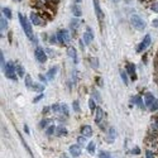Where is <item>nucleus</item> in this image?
Returning <instances> with one entry per match:
<instances>
[{
    "mask_svg": "<svg viewBox=\"0 0 158 158\" xmlns=\"http://www.w3.org/2000/svg\"><path fill=\"white\" fill-rule=\"evenodd\" d=\"M18 18H19L20 25H22L23 31H24V33H25V36H27L29 39L32 41V38H33L34 36H33V31H32V23H31V20H28V19L22 14V13H19V14H18Z\"/></svg>",
    "mask_w": 158,
    "mask_h": 158,
    "instance_id": "1",
    "label": "nucleus"
},
{
    "mask_svg": "<svg viewBox=\"0 0 158 158\" xmlns=\"http://www.w3.org/2000/svg\"><path fill=\"white\" fill-rule=\"evenodd\" d=\"M5 76L9 80H13V81H16L18 80V74H16V66L14 65L13 62H8L6 66H5Z\"/></svg>",
    "mask_w": 158,
    "mask_h": 158,
    "instance_id": "2",
    "label": "nucleus"
},
{
    "mask_svg": "<svg viewBox=\"0 0 158 158\" xmlns=\"http://www.w3.org/2000/svg\"><path fill=\"white\" fill-rule=\"evenodd\" d=\"M56 34H57V39H58L59 43H62V44H65V46L71 43L70 33H68V31H66V29H59Z\"/></svg>",
    "mask_w": 158,
    "mask_h": 158,
    "instance_id": "3",
    "label": "nucleus"
},
{
    "mask_svg": "<svg viewBox=\"0 0 158 158\" xmlns=\"http://www.w3.org/2000/svg\"><path fill=\"white\" fill-rule=\"evenodd\" d=\"M130 24L133 25L135 29H138V31H143V29L146 28V25H147L146 22H144V20L137 14L130 16Z\"/></svg>",
    "mask_w": 158,
    "mask_h": 158,
    "instance_id": "4",
    "label": "nucleus"
},
{
    "mask_svg": "<svg viewBox=\"0 0 158 158\" xmlns=\"http://www.w3.org/2000/svg\"><path fill=\"white\" fill-rule=\"evenodd\" d=\"M29 20H31V23L33 25H42V24H44V18L42 15L38 14V13H36V11H32L31 14H29Z\"/></svg>",
    "mask_w": 158,
    "mask_h": 158,
    "instance_id": "5",
    "label": "nucleus"
},
{
    "mask_svg": "<svg viewBox=\"0 0 158 158\" xmlns=\"http://www.w3.org/2000/svg\"><path fill=\"white\" fill-rule=\"evenodd\" d=\"M94 3V10H95V14H96V18L100 23V27L102 24V20H104V14H102V10H101V6H100V1L99 0H92Z\"/></svg>",
    "mask_w": 158,
    "mask_h": 158,
    "instance_id": "6",
    "label": "nucleus"
},
{
    "mask_svg": "<svg viewBox=\"0 0 158 158\" xmlns=\"http://www.w3.org/2000/svg\"><path fill=\"white\" fill-rule=\"evenodd\" d=\"M34 56H36L37 61L39 63H44L47 61V53L46 49H43L42 47H37L36 51H34Z\"/></svg>",
    "mask_w": 158,
    "mask_h": 158,
    "instance_id": "7",
    "label": "nucleus"
},
{
    "mask_svg": "<svg viewBox=\"0 0 158 158\" xmlns=\"http://www.w3.org/2000/svg\"><path fill=\"white\" fill-rule=\"evenodd\" d=\"M149 44H151V36L147 34V36L144 37V39L138 44V47H137V52L140 53V52H143V51H146Z\"/></svg>",
    "mask_w": 158,
    "mask_h": 158,
    "instance_id": "8",
    "label": "nucleus"
},
{
    "mask_svg": "<svg viewBox=\"0 0 158 158\" xmlns=\"http://www.w3.org/2000/svg\"><path fill=\"white\" fill-rule=\"evenodd\" d=\"M82 41L85 42V44H87V46L91 44V42L94 41V32L90 27H87L86 31H85L84 36H82Z\"/></svg>",
    "mask_w": 158,
    "mask_h": 158,
    "instance_id": "9",
    "label": "nucleus"
},
{
    "mask_svg": "<svg viewBox=\"0 0 158 158\" xmlns=\"http://www.w3.org/2000/svg\"><path fill=\"white\" fill-rule=\"evenodd\" d=\"M125 70H127V74L130 75V77L135 80L137 79V74H135V66L134 63H127L125 65Z\"/></svg>",
    "mask_w": 158,
    "mask_h": 158,
    "instance_id": "10",
    "label": "nucleus"
},
{
    "mask_svg": "<svg viewBox=\"0 0 158 158\" xmlns=\"http://www.w3.org/2000/svg\"><path fill=\"white\" fill-rule=\"evenodd\" d=\"M70 154L74 158L80 157V154H81V146L80 144H74V146L70 147Z\"/></svg>",
    "mask_w": 158,
    "mask_h": 158,
    "instance_id": "11",
    "label": "nucleus"
},
{
    "mask_svg": "<svg viewBox=\"0 0 158 158\" xmlns=\"http://www.w3.org/2000/svg\"><path fill=\"white\" fill-rule=\"evenodd\" d=\"M102 119H104V110H102L101 108H96V110H95V123L100 125Z\"/></svg>",
    "mask_w": 158,
    "mask_h": 158,
    "instance_id": "12",
    "label": "nucleus"
},
{
    "mask_svg": "<svg viewBox=\"0 0 158 158\" xmlns=\"http://www.w3.org/2000/svg\"><path fill=\"white\" fill-rule=\"evenodd\" d=\"M154 99H156V97L153 96L151 92H146V94H144V104H146L147 108H149V106H151V104H152L153 101H154Z\"/></svg>",
    "mask_w": 158,
    "mask_h": 158,
    "instance_id": "13",
    "label": "nucleus"
},
{
    "mask_svg": "<svg viewBox=\"0 0 158 158\" xmlns=\"http://www.w3.org/2000/svg\"><path fill=\"white\" fill-rule=\"evenodd\" d=\"M132 102H133V104H135V105H138L140 109H144V108H146V104H144V102H143L142 96H139V95L134 96L133 99H132Z\"/></svg>",
    "mask_w": 158,
    "mask_h": 158,
    "instance_id": "14",
    "label": "nucleus"
},
{
    "mask_svg": "<svg viewBox=\"0 0 158 158\" xmlns=\"http://www.w3.org/2000/svg\"><path fill=\"white\" fill-rule=\"evenodd\" d=\"M81 133H82V135L86 137V138L87 137H91L92 135V128L90 125H84L81 128Z\"/></svg>",
    "mask_w": 158,
    "mask_h": 158,
    "instance_id": "15",
    "label": "nucleus"
},
{
    "mask_svg": "<svg viewBox=\"0 0 158 158\" xmlns=\"http://www.w3.org/2000/svg\"><path fill=\"white\" fill-rule=\"evenodd\" d=\"M67 54H68V56H70L72 59H74L75 63H77V52H76V49L74 48V47H70V48H68Z\"/></svg>",
    "mask_w": 158,
    "mask_h": 158,
    "instance_id": "16",
    "label": "nucleus"
},
{
    "mask_svg": "<svg viewBox=\"0 0 158 158\" xmlns=\"http://www.w3.org/2000/svg\"><path fill=\"white\" fill-rule=\"evenodd\" d=\"M115 137H117V133H115V129L114 128H110L109 132H108V137H106V140H108L109 143H113Z\"/></svg>",
    "mask_w": 158,
    "mask_h": 158,
    "instance_id": "17",
    "label": "nucleus"
},
{
    "mask_svg": "<svg viewBox=\"0 0 158 158\" xmlns=\"http://www.w3.org/2000/svg\"><path fill=\"white\" fill-rule=\"evenodd\" d=\"M31 90L36 91V92H43V91H44V85H41V84H37V82H33Z\"/></svg>",
    "mask_w": 158,
    "mask_h": 158,
    "instance_id": "18",
    "label": "nucleus"
},
{
    "mask_svg": "<svg viewBox=\"0 0 158 158\" xmlns=\"http://www.w3.org/2000/svg\"><path fill=\"white\" fill-rule=\"evenodd\" d=\"M57 70H58L57 66H54V67L51 68V70L47 72V79H48V80H53V77H54V76H56V74H57Z\"/></svg>",
    "mask_w": 158,
    "mask_h": 158,
    "instance_id": "19",
    "label": "nucleus"
},
{
    "mask_svg": "<svg viewBox=\"0 0 158 158\" xmlns=\"http://www.w3.org/2000/svg\"><path fill=\"white\" fill-rule=\"evenodd\" d=\"M0 29H1V33L8 29V18H4L3 15L0 18Z\"/></svg>",
    "mask_w": 158,
    "mask_h": 158,
    "instance_id": "20",
    "label": "nucleus"
},
{
    "mask_svg": "<svg viewBox=\"0 0 158 158\" xmlns=\"http://www.w3.org/2000/svg\"><path fill=\"white\" fill-rule=\"evenodd\" d=\"M56 134L58 137H62V135H66L67 134V129L65 127H62V125H59L58 128H56Z\"/></svg>",
    "mask_w": 158,
    "mask_h": 158,
    "instance_id": "21",
    "label": "nucleus"
},
{
    "mask_svg": "<svg viewBox=\"0 0 158 158\" xmlns=\"http://www.w3.org/2000/svg\"><path fill=\"white\" fill-rule=\"evenodd\" d=\"M72 14H74V16H76V18H80L81 15H82V11H81V8L75 5L74 8H72Z\"/></svg>",
    "mask_w": 158,
    "mask_h": 158,
    "instance_id": "22",
    "label": "nucleus"
},
{
    "mask_svg": "<svg viewBox=\"0 0 158 158\" xmlns=\"http://www.w3.org/2000/svg\"><path fill=\"white\" fill-rule=\"evenodd\" d=\"M1 13H3L4 15H5V18H8V19H11V16H13V13H11V10L9 9V8H6V6L1 8Z\"/></svg>",
    "mask_w": 158,
    "mask_h": 158,
    "instance_id": "23",
    "label": "nucleus"
},
{
    "mask_svg": "<svg viewBox=\"0 0 158 158\" xmlns=\"http://www.w3.org/2000/svg\"><path fill=\"white\" fill-rule=\"evenodd\" d=\"M16 74H18L19 77H23V76L25 75V70H24V67L22 65H16Z\"/></svg>",
    "mask_w": 158,
    "mask_h": 158,
    "instance_id": "24",
    "label": "nucleus"
},
{
    "mask_svg": "<svg viewBox=\"0 0 158 158\" xmlns=\"http://www.w3.org/2000/svg\"><path fill=\"white\" fill-rule=\"evenodd\" d=\"M95 148H96L95 142H90V143L87 144V152L90 153V154H94V152H95Z\"/></svg>",
    "mask_w": 158,
    "mask_h": 158,
    "instance_id": "25",
    "label": "nucleus"
},
{
    "mask_svg": "<svg viewBox=\"0 0 158 158\" xmlns=\"http://www.w3.org/2000/svg\"><path fill=\"white\" fill-rule=\"evenodd\" d=\"M89 108H90V110L91 112H95L96 110V102H95V99H94V97H91L90 100H89Z\"/></svg>",
    "mask_w": 158,
    "mask_h": 158,
    "instance_id": "26",
    "label": "nucleus"
},
{
    "mask_svg": "<svg viewBox=\"0 0 158 158\" xmlns=\"http://www.w3.org/2000/svg\"><path fill=\"white\" fill-rule=\"evenodd\" d=\"M148 109L151 110V112H157V110H158V99H154V101L152 102L151 106H149Z\"/></svg>",
    "mask_w": 158,
    "mask_h": 158,
    "instance_id": "27",
    "label": "nucleus"
},
{
    "mask_svg": "<svg viewBox=\"0 0 158 158\" xmlns=\"http://www.w3.org/2000/svg\"><path fill=\"white\" fill-rule=\"evenodd\" d=\"M152 132L158 133V118H156V119H153L152 120Z\"/></svg>",
    "mask_w": 158,
    "mask_h": 158,
    "instance_id": "28",
    "label": "nucleus"
},
{
    "mask_svg": "<svg viewBox=\"0 0 158 158\" xmlns=\"http://www.w3.org/2000/svg\"><path fill=\"white\" fill-rule=\"evenodd\" d=\"M32 85H33L32 77L29 75H25V86H27L28 89H32Z\"/></svg>",
    "mask_w": 158,
    "mask_h": 158,
    "instance_id": "29",
    "label": "nucleus"
},
{
    "mask_svg": "<svg viewBox=\"0 0 158 158\" xmlns=\"http://www.w3.org/2000/svg\"><path fill=\"white\" fill-rule=\"evenodd\" d=\"M79 25H80V20H79V19H74V20L71 22L70 27H71V29H74V31H76V29L79 28Z\"/></svg>",
    "mask_w": 158,
    "mask_h": 158,
    "instance_id": "30",
    "label": "nucleus"
},
{
    "mask_svg": "<svg viewBox=\"0 0 158 158\" xmlns=\"http://www.w3.org/2000/svg\"><path fill=\"white\" fill-rule=\"evenodd\" d=\"M51 108H52V113H56V114L61 113V104H53Z\"/></svg>",
    "mask_w": 158,
    "mask_h": 158,
    "instance_id": "31",
    "label": "nucleus"
},
{
    "mask_svg": "<svg viewBox=\"0 0 158 158\" xmlns=\"http://www.w3.org/2000/svg\"><path fill=\"white\" fill-rule=\"evenodd\" d=\"M54 133H56V127H54V125H51V127L47 128V132H46L47 135H52Z\"/></svg>",
    "mask_w": 158,
    "mask_h": 158,
    "instance_id": "32",
    "label": "nucleus"
},
{
    "mask_svg": "<svg viewBox=\"0 0 158 158\" xmlns=\"http://www.w3.org/2000/svg\"><path fill=\"white\" fill-rule=\"evenodd\" d=\"M120 76H122V80L124 81L125 85L129 84V80H128V74H127V72H124V71L122 70V71H120Z\"/></svg>",
    "mask_w": 158,
    "mask_h": 158,
    "instance_id": "33",
    "label": "nucleus"
},
{
    "mask_svg": "<svg viewBox=\"0 0 158 158\" xmlns=\"http://www.w3.org/2000/svg\"><path fill=\"white\" fill-rule=\"evenodd\" d=\"M72 109H74V112H76V113H80L81 112V108H80L79 101H74V102H72Z\"/></svg>",
    "mask_w": 158,
    "mask_h": 158,
    "instance_id": "34",
    "label": "nucleus"
},
{
    "mask_svg": "<svg viewBox=\"0 0 158 158\" xmlns=\"http://www.w3.org/2000/svg\"><path fill=\"white\" fill-rule=\"evenodd\" d=\"M85 143H86V137H85V135H80L77 138V144H80V146L82 147V146H85Z\"/></svg>",
    "mask_w": 158,
    "mask_h": 158,
    "instance_id": "35",
    "label": "nucleus"
},
{
    "mask_svg": "<svg viewBox=\"0 0 158 158\" xmlns=\"http://www.w3.org/2000/svg\"><path fill=\"white\" fill-rule=\"evenodd\" d=\"M0 63H1V70L4 68L5 70V66H6V62H5V58H4V54H3V51L0 52Z\"/></svg>",
    "mask_w": 158,
    "mask_h": 158,
    "instance_id": "36",
    "label": "nucleus"
},
{
    "mask_svg": "<svg viewBox=\"0 0 158 158\" xmlns=\"http://www.w3.org/2000/svg\"><path fill=\"white\" fill-rule=\"evenodd\" d=\"M61 113L65 114V117L68 115V106L66 104H61Z\"/></svg>",
    "mask_w": 158,
    "mask_h": 158,
    "instance_id": "37",
    "label": "nucleus"
},
{
    "mask_svg": "<svg viewBox=\"0 0 158 158\" xmlns=\"http://www.w3.org/2000/svg\"><path fill=\"white\" fill-rule=\"evenodd\" d=\"M19 137H20V140H22V144H23V146L25 147V149H27V151H28V153H29V154H31V157L33 158V154H32V152H31V149H29V147L27 146V143H25V140L22 138V135H20V134H19Z\"/></svg>",
    "mask_w": 158,
    "mask_h": 158,
    "instance_id": "38",
    "label": "nucleus"
},
{
    "mask_svg": "<svg viewBox=\"0 0 158 158\" xmlns=\"http://www.w3.org/2000/svg\"><path fill=\"white\" fill-rule=\"evenodd\" d=\"M146 158H156L154 152L151 151V149H148V151H146Z\"/></svg>",
    "mask_w": 158,
    "mask_h": 158,
    "instance_id": "39",
    "label": "nucleus"
},
{
    "mask_svg": "<svg viewBox=\"0 0 158 158\" xmlns=\"http://www.w3.org/2000/svg\"><path fill=\"white\" fill-rule=\"evenodd\" d=\"M57 34H53V36H51L49 37V43H52V44H56L57 43Z\"/></svg>",
    "mask_w": 158,
    "mask_h": 158,
    "instance_id": "40",
    "label": "nucleus"
},
{
    "mask_svg": "<svg viewBox=\"0 0 158 158\" xmlns=\"http://www.w3.org/2000/svg\"><path fill=\"white\" fill-rule=\"evenodd\" d=\"M43 97H44V95H43V94H41V95H38L37 97H34V99H33V102H34V104H37V102H39L42 99H43Z\"/></svg>",
    "mask_w": 158,
    "mask_h": 158,
    "instance_id": "41",
    "label": "nucleus"
},
{
    "mask_svg": "<svg viewBox=\"0 0 158 158\" xmlns=\"http://www.w3.org/2000/svg\"><path fill=\"white\" fill-rule=\"evenodd\" d=\"M48 124H49V120H48V119H43V120L41 122L39 127H41V128H46V127L48 125Z\"/></svg>",
    "mask_w": 158,
    "mask_h": 158,
    "instance_id": "42",
    "label": "nucleus"
},
{
    "mask_svg": "<svg viewBox=\"0 0 158 158\" xmlns=\"http://www.w3.org/2000/svg\"><path fill=\"white\" fill-rule=\"evenodd\" d=\"M151 9H152V11L158 13V1H156V3L152 4V5H151Z\"/></svg>",
    "mask_w": 158,
    "mask_h": 158,
    "instance_id": "43",
    "label": "nucleus"
},
{
    "mask_svg": "<svg viewBox=\"0 0 158 158\" xmlns=\"http://www.w3.org/2000/svg\"><path fill=\"white\" fill-rule=\"evenodd\" d=\"M38 79H39L41 81H43V82H47V80H48V79H47V76L42 75V74H39V75H38Z\"/></svg>",
    "mask_w": 158,
    "mask_h": 158,
    "instance_id": "44",
    "label": "nucleus"
},
{
    "mask_svg": "<svg viewBox=\"0 0 158 158\" xmlns=\"http://www.w3.org/2000/svg\"><path fill=\"white\" fill-rule=\"evenodd\" d=\"M46 53L48 54V56H51V57H53L54 56V52L51 48H46Z\"/></svg>",
    "mask_w": 158,
    "mask_h": 158,
    "instance_id": "45",
    "label": "nucleus"
},
{
    "mask_svg": "<svg viewBox=\"0 0 158 158\" xmlns=\"http://www.w3.org/2000/svg\"><path fill=\"white\" fill-rule=\"evenodd\" d=\"M91 66L97 68V58H91Z\"/></svg>",
    "mask_w": 158,
    "mask_h": 158,
    "instance_id": "46",
    "label": "nucleus"
},
{
    "mask_svg": "<svg viewBox=\"0 0 158 158\" xmlns=\"http://www.w3.org/2000/svg\"><path fill=\"white\" fill-rule=\"evenodd\" d=\"M49 110H52V108H51V106H46V108L43 109V114H48Z\"/></svg>",
    "mask_w": 158,
    "mask_h": 158,
    "instance_id": "47",
    "label": "nucleus"
},
{
    "mask_svg": "<svg viewBox=\"0 0 158 158\" xmlns=\"http://www.w3.org/2000/svg\"><path fill=\"white\" fill-rule=\"evenodd\" d=\"M99 157H100V158H109V156H108V153H105V152H101Z\"/></svg>",
    "mask_w": 158,
    "mask_h": 158,
    "instance_id": "48",
    "label": "nucleus"
},
{
    "mask_svg": "<svg viewBox=\"0 0 158 158\" xmlns=\"http://www.w3.org/2000/svg\"><path fill=\"white\" fill-rule=\"evenodd\" d=\"M152 25H153V27H156V28H158V19H153Z\"/></svg>",
    "mask_w": 158,
    "mask_h": 158,
    "instance_id": "49",
    "label": "nucleus"
},
{
    "mask_svg": "<svg viewBox=\"0 0 158 158\" xmlns=\"http://www.w3.org/2000/svg\"><path fill=\"white\" fill-rule=\"evenodd\" d=\"M132 153H135V154H138V153H139V148H138V147L133 148V152H132Z\"/></svg>",
    "mask_w": 158,
    "mask_h": 158,
    "instance_id": "50",
    "label": "nucleus"
},
{
    "mask_svg": "<svg viewBox=\"0 0 158 158\" xmlns=\"http://www.w3.org/2000/svg\"><path fill=\"white\" fill-rule=\"evenodd\" d=\"M94 96H95V97H96V99H97V100H99V101H100V95H99V94H97L96 91H94Z\"/></svg>",
    "mask_w": 158,
    "mask_h": 158,
    "instance_id": "51",
    "label": "nucleus"
},
{
    "mask_svg": "<svg viewBox=\"0 0 158 158\" xmlns=\"http://www.w3.org/2000/svg\"><path fill=\"white\" fill-rule=\"evenodd\" d=\"M24 130H25V133H27V134H29V128H28V125H27V124L24 125Z\"/></svg>",
    "mask_w": 158,
    "mask_h": 158,
    "instance_id": "52",
    "label": "nucleus"
},
{
    "mask_svg": "<svg viewBox=\"0 0 158 158\" xmlns=\"http://www.w3.org/2000/svg\"><path fill=\"white\" fill-rule=\"evenodd\" d=\"M47 1H49V3H58V0H47Z\"/></svg>",
    "mask_w": 158,
    "mask_h": 158,
    "instance_id": "53",
    "label": "nucleus"
},
{
    "mask_svg": "<svg viewBox=\"0 0 158 158\" xmlns=\"http://www.w3.org/2000/svg\"><path fill=\"white\" fill-rule=\"evenodd\" d=\"M75 1H76V3H77V4H80L81 1H82V0H75Z\"/></svg>",
    "mask_w": 158,
    "mask_h": 158,
    "instance_id": "54",
    "label": "nucleus"
},
{
    "mask_svg": "<svg viewBox=\"0 0 158 158\" xmlns=\"http://www.w3.org/2000/svg\"><path fill=\"white\" fill-rule=\"evenodd\" d=\"M63 158H67V157H65V156H63Z\"/></svg>",
    "mask_w": 158,
    "mask_h": 158,
    "instance_id": "55",
    "label": "nucleus"
},
{
    "mask_svg": "<svg viewBox=\"0 0 158 158\" xmlns=\"http://www.w3.org/2000/svg\"><path fill=\"white\" fill-rule=\"evenodd\" d=\"M18 1H22V0H18Z\"/></svg>",
    "mask_w": 158,
    "mask_h": 158,
    "instance_id": "56",
    "label": "nucleus"
},
{
    "mask_svg": "<svg viewBox=\"0 0 158 158\" xmlns=\"http://www.w3.org/2000/svg\"><path fill=\"white\" fill-rule=\"evenodd\" d=\"M14 1H18V0H14Z\"/></svg>",
    "mask_w": 158,
    "mask_h": 158,
    "instance_id": "57",
    "label": "nucleus"
},
{
    "mask_svg": "<svg viewBox=\"0 0 158 158\" xmlns=\"http://www.w3.org/2000/svg\"><path fill=\"white\" fill-rule=\"evenodd\" d=\"M140 1H143V0H140Z\"/></svg>",
    "mask_w": 158,
    "mask_h": 158,
    "instance_id": "58",
    "label": "nucleus"
}]
</instances>
